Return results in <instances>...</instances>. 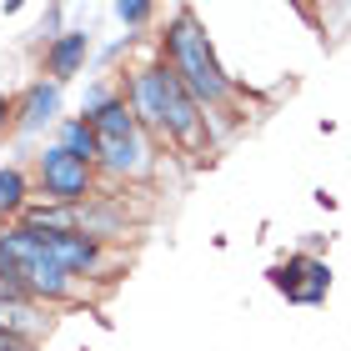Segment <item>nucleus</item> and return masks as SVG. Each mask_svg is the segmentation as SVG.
Wrapping results in <instances>:
<instances>
[{
	"mask_svg": "<svg viewBox=\"0 0 351 351\" xmlns=\"http://www.w3.org/2000/svg\"><path fill=\"white\" fill-rule=\"evenodd\" d=\"M121 95H125L131 116L151 131V141H156L161 151L201 156L206 146H211V136H206V121H211V116H206L201 101H196L181 81H176V75H171L156 56H146L141 66L125 71Z\"/></svg>",
	"mask_w": 351,
	"mask_h": 351,
	"instance_id": "nucleus-1",
	"label": "nucleus"
},
{
	"mask_svg": "<svg viewBox=\"0 0 351 351\" xmlns=\"http://www.w3.org/2000/svg\"><path fill=\"white\" fill-rule=\"evenodd\" d=\"M81 116L95 125V171H101V186H141L151 181L156 166H161V146L151 141V131L131 116L121 86H110L106 75H95L86 86V101H81Z\"/></svg>",
	"mask_w": 351,
	"mask_h": 351,
	"instance_id": "nucleus-2",
	"label": "nucleus"
},
{
	"mask_svg": "<svg viewBox=\"0 0 351 351\" xmlns=\"http://www.w3.org/2000/svg\"><path fill=\"white\" fill-rule=\"evenodd\" d=\"M156 60L196 95L206 116H221V110L236 101V75L221 66V56H216V45L206 36L196 10L176 5L166 15V30H161V40H156Z\"/></svg>",
	"mask_w": 351,
	"mask_h": 351,
	"instance_id": "nucleus-3",
	"label": "nucleus"
},
{
	"mask_svg": "<svg viewBox=\"0 0 351 351\" xmlns=\"http://www.w3.org/2000/svg\"><path fill=\"white\" fill-rule=\"evenodd\" d=\"M0 276L15 281L30 301H40V306L86 301V286L51 256V246L40 241V231H30L25 221H0Z\"/></svg>",
	"mask_w": 351,
	"mask_h": 351,
	"instance_id": "nucleus-4",
	"label": "nucleus"
},
{
	"mask_svg": "<svg viewBox=\"0 0 351 351\" xmlns=\"http://www.w3.org/2000/svg\"><path fill=\"white\" fill-rule=\"evenodd\" d=\"M30 176H36V191L51 206H71V211H81V206H90L95 196H101V171H95L90 161H81V156H71L66 146H40L36 166H30Z\"/></svg>",
	"mask_w": 351,
	"mask_h": 351,
	"instance_id": "nucleus-5",
	"label": "nucleus"
},
{
	"mask_svg": "<svg viewBox=\"0 0 351 351\" xmlns=\"http://www.w3.org/2000/svg\"><path fill=\"white\" fill-rule=\"evenodd\" d=\"M40 241L51 246V256L81 286L86 281H106L110 266H116V251H110L106 241H95V236H86V231H40Z\"/></svg>",
	"mask_w": 351,
	"mask_h": 351,
	"instance_id": "nucleus-6",
	"label": "nucleus"
},
{
	"mask_svg": "<svg viewBox=\"0 0 351 351\" xmlns=\"http://www.w3.org/2000/svg\"><path fill=\"white\" fill-rule=\"evenodd\" d=\"M271 286L291 301V306H322L331 291V266L311 251H291L276 271H271Z\"/></svg>",
	"mask_w": 351,
	"mask_h": 351,
	"instance_id": "nucleus-7",
	"label": "nucleus"
},
{
	"mask_svg": "<svg viewBox=\"0 0 351 351\" xmlns=\"http://www.w3.org/2000/svg\"><path fill=\"white\" fill-rule=\"evenodd\" d=\"M66 121V86L51 75H36L15 95V136H45Z\"/></svg>",
	"mask_w": 351,
	"mask_h": 351,
	"instance_id": "nucleus-8",
	"label": "nucleus"
},
{
	"mask_svg": "<svg viewBox=\"0 0 351 351\" xmlns=\"http://www.w3.org/2000/svg\"><path fill=\"white\" fill-rule=\"evenodd\" d=\"M90 51H95V36L90 30H81V25H66L60 36L40 51V75H51V81H60V86H71L75 75H86V60H90Z\"/></svg>",
	"mask_w": 351,
	"mask_h": 351,
	"instance_id": "nucleus-9",
	"label": "nucleus"
},
{
	"mask_svg": "<svg viewBox=\"0 0 351 351\" xmlns=\"http://www.w3.org/2000/svg\"><path fill=\"white\" fill-rule=\"evenodd\" d=\"M81 231L95 236V241H125L131 236V216H125V201L110 196V191L101 186V196H95L90 206H81Z\"/></svg>",
	"mask_w": 351,
	"mask_h": 351,
	"instance_id": "nucleus-10",
	"label": "nucleus"
},
{
	"mask_svg": "<svg viewBox=\"0 0 351 351\" xmlns=\"http://www.w3.org/2000/svg\"><path fill=\"white\" fill-rule=\"evenodd\" d=\"M0 331H10V337H25V341H45V331H51V306L30 301L25 291L0 296Z\"/></svg>",
	"mask_w": 351,
	"mask_h": 351,
	"instance_id": "nucleus-11",
	"label": "nucleus"
},
{
	"mask_svg": "<svg viewBox=\"0 0 351 351\" xmlns=\"http://www.w3.org/2000/svg\"><path fill=\"white\" fill-rule=\"evenodd\" d=\"M30 196H36V176L25 166H15V161L0 166V221H21L30 206H36Z\"/></svg>",
	"mask_w": 351,
	"mask_h": 351,
	"instance_id": "nucleus-12",
	"label": "nucleus"
},
{
	"mask_svg": "<svg viewBox=\"0 0 351 351\" xmlns=\"http://www.w3.org/2000/svg\"><path fill=\"white\" fill-rule=\"evenodd\" d=\"M56 146H66L71 156H81V161H90L95 166V151H101V141H95V125L75 110V116H66L56 125Z\"/></svg>",
	"mask_w": 351,
	"mask_h": 351,
	"instance_id": "nucleus-13",
	"label": "nucleus"
},
{
	"mask_svg": "<svg viewBox=\"0 0 351 351\" xmlns=\"http://www.w3.org/2000/svg\"><path fill=\"white\" fill-rule=\"evenodd\" d=\"M21 221L30 231H81V211H71V206H51V201H36Z\"/></svg>",
	"mask_w": 351,
	"mask_h": 351,
	"instance_id": "nucleus-14",
	"label": "nucleus"
},
{
	"mask_svg": "<svg viewBox=\"0 0 351 351\" xmlns=\"http://www.w3.org/2000/svg\"><path fill=\"white\" fill-rule=\"evenodd\" d=\"M110 10H116V21H121L125 30H146V25L156 21V5H151V0H116Z\"/></svg>",
	"mask_w": 351,
	"mask_h": 351,
	"instance_id": "nucleus-15",
	"label": "nucleus"
},
{
	"mask_svg": "<svg viewBox=\"0 0 351 351\" xmlns=\"http://www.w3.org/2000/svg\"><path fill=\"white\" fill-rule=\"evenodd\" d=\"M15 131V95L10 90H0V136Z\"/></svg>",
	"mask_w": 351,
	"mask_h": 351,
	"instance_id": "nucleus-16",
	"label": "nucleus"
},
{
	"mask_svg": "<svg viewBox=\"0 0 351 351\" xmlns=\"http://www.w3.org/2000/svg\"><path fill=\"white\" fill-rule=\"evenodd\" d=\"M0 351H40V341H25V337H10V331H0Z\"/></svg>",
	"mask_w": 351,
	"mask_h": 351,
	"instance_id": "nucleus-17",
	"label": "nucleus"
},
{
	"mask_svg": "<svg viewBox=\"0 0 351 351\" xmlns=\"http://www.w3.org/2000/svg\"><path fill=\"white\" fill-rule=\"evenodd\" d=\"M15 291H21V286H15V281H5V276H0V296H15Z\"/></svg>",
	"mask_w": 351,
	"mask_h": 351,
	"instance_id": "nucleus-18",
	"label": "nucleus"
}]
</instances>
